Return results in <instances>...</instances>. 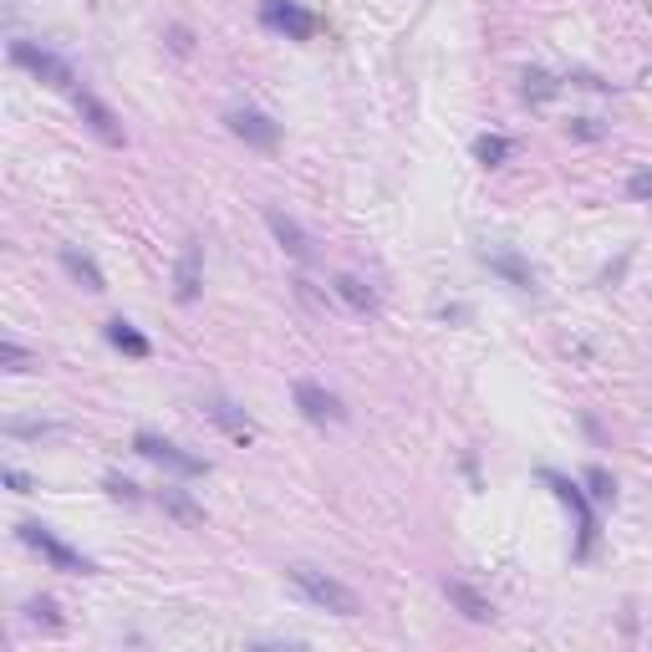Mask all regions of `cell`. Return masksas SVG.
Returning <instances> with one entry per match:
<instances>
[{"label":"cell","mask_w":652,"mask_h":652,"mask_svg":"<svg viewBox=\"0 0 652 652\" xmlns=\"http://www.w3.org/2000/svg\"><path fill=\"white\" fill-rule=\"evenodd\" d=\"M540 484H546L551 495L576 515V561H586L591 546H596V500L586 495L581 479H571V474H561V469H540Z\"/></svg>","instance_id":"6da1fadb"},{"label":"cell","mask_w":652,"mask_h":652,"mask_svg":"<svg viewBox=\"0 0 652 652\" xmlns=\"http://www.w3.org/2000/svg\"><path fill=\"white\" fill-rule=\"evenodd\" d=\"M286 576H291V586L306 596V602L321 607V612H332V617H357V612H362V596H357L347 581L326 576V571H316V566H291Z\"/></svg>","instance_id":"7a4b0ae2"},{"label":"cell","mask_w":652,"mask_h":652,"mask_svg":"<svg viewBox=\"0 0 652 652\" xmlns=\"http://www.w3.org/2000/svg\"><path fill=\"white\" fill-rule=\"evenodd\" d=\"M16 540H21V546H31L51 571H67V576H92V571H97V561H87L77 546H67V540L51 530V525H41V520H21V525H16Z\"/></svg>","instance_id":"3957f363"},{"label":"cell","mask_w":652,"mask_h":652,"mask_svg":"<svg viewBox=\"0 0 652 652\" xmlns=\"http://www.w3.org/2000/svg\"><path fill=\"white\" fill-rule=\"evenodd\" d=\"M11 62L26 67V72H31L36 82H46L51 92H67V97H72V92L82 87L77 72H72V62H62L57 51H46V46H36V41H21V36H16V41H11Z\"/></svg>","instance_id":"277c9868"},{"label":"cell","mask_w":652,"mask_h":652,"mask_svg":"<svg viewBox=\"0 0 652 652\" xmlns=\"http://www.w3.org/2000/svg\"><path fill=\"white\" fill-rule=\"evenodd\" d=\"M133 454H143L148 464H158V469H169V474H184V479H204L209 474V459H199V454H189V449H179L174 439H163V433H133Z\"/></svg>","instance_id":"5b68a950"},{"label":"cell","mask_w":652,"mask_h":652,"mask_svg":"<svg viewBox=\"0 0 652 652\" xmlns=\"http://www.w3.org/2000/svg\"><path fill=\"white\" fill-rule=\"evenodd\" d=\"M260 26L281 31L286 41H316V31H321L316 11L296 6V0H260Z\"/></svg>","instance_id":"8992f818"},{"label":"cell","mask_w":652,"mask_h":652,"mask_svg":"<svg viewBox=\"0 0 652 652\" xmlns=\"http://www.w3.org/2000/svg\"><path fill=\"white\" fill-rule=\"evenodd\" d=\"M72 102H77L82 123H87V128H92V133H97L107 148H123V143H128V133H123V118H118L113 107H107V102H102L92 87H77V92H72Z\"/></svg>","instance_id":"52a82bcc"},{"label":"cell","mask_w":652,"mask_h":652,"mask_svg":"<svg viewBox=\"0 0 652 652\" xmlns=\"http://www.w3.org/2000/svg\"><path fill=\"white\" fill-rule=\"evenodd\" d=\"M479 265L484 270H495V276L505 281V286H515V291H540V276H535V265L525 260V255H515V250H505V245H489V250H479Z\"/></svg>","instance_id":"ba28073f"},{"label":"cell","mask_w":652,"mask_h":652,"mask_svg":"<svg viewBox=\"0 0 652 652\" xmlns=\"http://www.w3.org/2000/svg\"><path fill=\"white\" fill-rule=\"evenodd\" d=\"M291 398H296V408H301V418L306 423H347V403L337 398V393H326L321 383H311V377H301V383L291 388Z\"/></svg>","instance_id":"9c48e42d"},{"label":"cell","mask_w":652,"mask_h":652,"mask_svg":"<svg viewBox=\"0 0 652 652\" xmlns=\"http://www.w3.org/2000/svg\"><path fill=\"white\" fill-rule=\"evenodd\" d=\"M225 123H230V133H235V138H245V143H250V148H260V153H270V148L281 143V123H276V118H265L260 107H230Z\"/></svg>","instance_id":"30bf717a"},{"label":"cell","mask_w":652,"mask_h":652,"mask_svg":"<svg viewBox=\"0 0 652 652\" xmlns=\"http://www.w3.org/2000/svg\"><path fill=\"white\" fill-rule=\"evenodd\" d=\"M265 225H270V235H276V245L291 255V260H301V265H311L316 260V240L291 220L286 209H276V204H265Z\"/></svg>","instance_id":"8fae6325"},{"label":"cell","mask_w":652,"mask_h":652,"mask_svg":"<svg viewBox=\"0 0 652 652\" xmlns=\"http://www.w3.org/2000/svg\"><path fill=\"white\" fill-rule=\"evenodd\" d=\"M439 591H444V602H449L459 617H469V622H495V602H489L479 586H469V581H459V576H444Z\"/></svg>","instance_id":"7c38bea8"},{"label":"cell","mask_w":652,"mask_h":652,"mask_svg":"<svg viewBox=\"0 0 652 652\" xmlns=\"http://www.w3.org/2000/svg\"><path fill=\"white\" fill-rule=\"evenodd\" d=\"M199 286H204V240H184V255H179V270H174V301L194 306Z\"/></svg>","instance_id":"4fadbf2b"},{"label":"cell","mask_w":652,"mask_h":652,"mask_svg":"<svg viewBox=\"0 0 652 652\" xmlns=\"http://www.w3.org/2000/svg\"><path fill=\"white\" fill-rule=\"evenodd\" d=\"M199 408H204V418H209L214 428H225V433H230L235 444H255V423H250V418H245V408H235L230 398H220V393H209V398H204Z\"/></svg>","instance_id":"5bb4252c"},{"label":"cell","mask_w":652,"mask_h":652,"mask_svg":"<svg viewBox=\"0 0 652 652\" xmlns=\"http://www.w3.org/2000/svg\"><path fill=\"white\" fill-rule=\"evenodd\" d=\"M102 337H107V347H118L123 357H133V362H143V357H153V342L138 332V326L128 321V316H113L102 326Z\"/></svg>","instance_id":"9a60e30c"},{"label":"cell","mask_w":652,"mask_h":652,"mask_svg":"<svg viewBox=\"0 0 652 652\" xmlns=\"http://www.w3.org/2000/svg\"><path fill=\"white\" fill-rule=\"evenodd\" d=\"M561 87H566V82H561L556 72H546V67H525V72H520V97H525L530 107L561 97Z\"/></svg>","instance_id":"2e32d148"},{"label":"cell","mask_w":652,"mask_h":652,"mask_svg":"<svg viewBox=\"0 0 652 652\" xmlns=\"http://www.w3.org/2000/svg\"><path fill=\"white\" fill-rule=\"evenodd\" d=\"M62 265H67V276H72L82 291H107V276L97 270V260H92V255H82L77 245H62Z\"/></svg>","instance_id":"e0dca14e"},{"label":"cell","mask_w":652,"mask_h":652,"mask_svg":"<svg viewBox=\"0 0 652 652\" xmlns=\"http://www.w3.org/2000/svg\"><path fill=\"white\" fill-rule=\"evenodd\" d=\"M332 291H337V296H342L357 316H377V291H372L362 276H352V270H342V276L332 281Z\"/></svg>","instance_id":"ac0fdd59"},{"label":"cell","mask_w":652,"mask_h":652,"mask_svg":"<svg viewBox=\"0 0 652 652\" xmlns=\"http://www.w3.org/2000/svg\"><path fill=\"white\" fill-rule=\"evenodd\" d=\"M510 153H515V138H505V133H479L474 138V163H484V169H505Z\"/></svg>","instance_id":"d6986e66"},{"label":"cell","mask_w":652,"mask_h":652,"mask_svg":"<svg viewBox=\"0 0 652 652\" xmlns=\"http://www.w3.org/2000/svg\"><path fill=\"white\" fill-rule=\"evenodd\" d=\"M158 505L169 510L179 525H204V510H199V505L184 495V489H169V484H163V489H158Z\"/></svg>","instance_id":"ffe728a7"},{"label":"cell","mask_w":652,"mask_h":652,"mask_svg":"<svg viewBox=\"0 0 652 652\" xmlns=\"http://www.w3.org/2000/svg\"><path fill=\"white\" fill-rule=\"evenodd\" d=\"M26 622L41 627V632H62V627H67V617L57 612V602H51V596H31V602H26Z\"/></svg>","instance_id":"44dd1931"},{"label":"cell","mask_w":652,"mask_h":652,"mask_svg":"<svg viewBox=\"0 0 652 652\" xmlns=\"http://www.w3.org/2000/svg\"><path fill=\"white\" fill-rule=\"evenodd\" d=\"M581 484H586V495H591L596 505H617V479H612L602 464H591V469L581 474Z\"/></svg>","instance_id":"7402d4cb"},{"label":"cell","mask_w":652,"mask_h":652,"mask_svg":"<svg viewBox=\"0 0 652 652\" xmlns=\"http://www.w3.org/2000/svg\"><path fill=\"white\" fill-rule=\"evenodd\" d=\"M0 367H6V372H31V367H36V357H31L21 342H11V337H6V342H0Z\"/></svg>","instance_id":"603a6c76"},{"label":"cell","mask_w":652,"mask_h":652,"mask_svg":"<svg viewBox=\"0 0 652 652\" xmlns=\"http://www.w3.org/2000/svg\"><path fill=\"white\" fill-rule=\"evenodd\" d=\"M6 433L11 439H46V433H57V423H31V418H6Z\"/></svg>","instance_id":"cb8c5ba5"},{"label":"cell","mask_w":652,"mask_h":652,"mask_svg":"<svg viewBox=\"0 0 652 652\" xmlns=\"http://www.w3.org/2000/svg\"><path fill=\"white\" fill-rule=\"evenodd\" d=\"M102 489H107L113 500H123V505H138V500H143V489H138L133 479H123V474H107V479H102Z\"/></svg>","instance_id":"d4e9b609"},{"label":"cell","mask_w":652,"mask_h":652,"mask_svg":"<svg viewBox=\"0 0 652 652\" xmlns=\"http://www.w3.org/2000/svg\"><path fill=\"white\" fill-rule=\"evenodd\" d=\"M627 199H632V204H652V169H637V174L627 179Z\"/></svg>","instance_id":"484cf974"},{"label":"cell","mask_w":652,"mask_h":652,"mask_svg":"<svg viewBox=\"0 0 652 652\" xmlns=\"http://www.w3.org/2000/svg\"><path fill=\"white\" fill-rule=\"evenodd\" d=\"M571 138H586V143H596V138H607V128L596 123V118H576V123H571Z\"/></svg>","instance_id":"4316f807"},{"label":"cell","mask_w":652,"mask_h":652,"mask_svg":"<svg viewBox=\"0 0 652 652\" xmlns=\"http://www.w3.org/2000/svg\"><path fill=\"white\" fill-rule=\"evenodd\" d=\"M0 479H6V484L16 489V495H31V489H36V484H31V474H26V469H11V464H6V474H0Z\"/></svg>","instance_id":"83f0119b"},{"label":"cell","mask_w":652,"mask_h":652,"mask_svg":"<svg viewBox=\"0 0 652 652\" xmlns=\"http://www.w3.org/2000/svg\"><path fill=\"white\" fill-rule=\"evenodd\" d=\"M169 46L179 51V57H189V51H194V36H189V26H169Z\"/></svg>","instance_id":"f1b7e54d"}]
</instances>
